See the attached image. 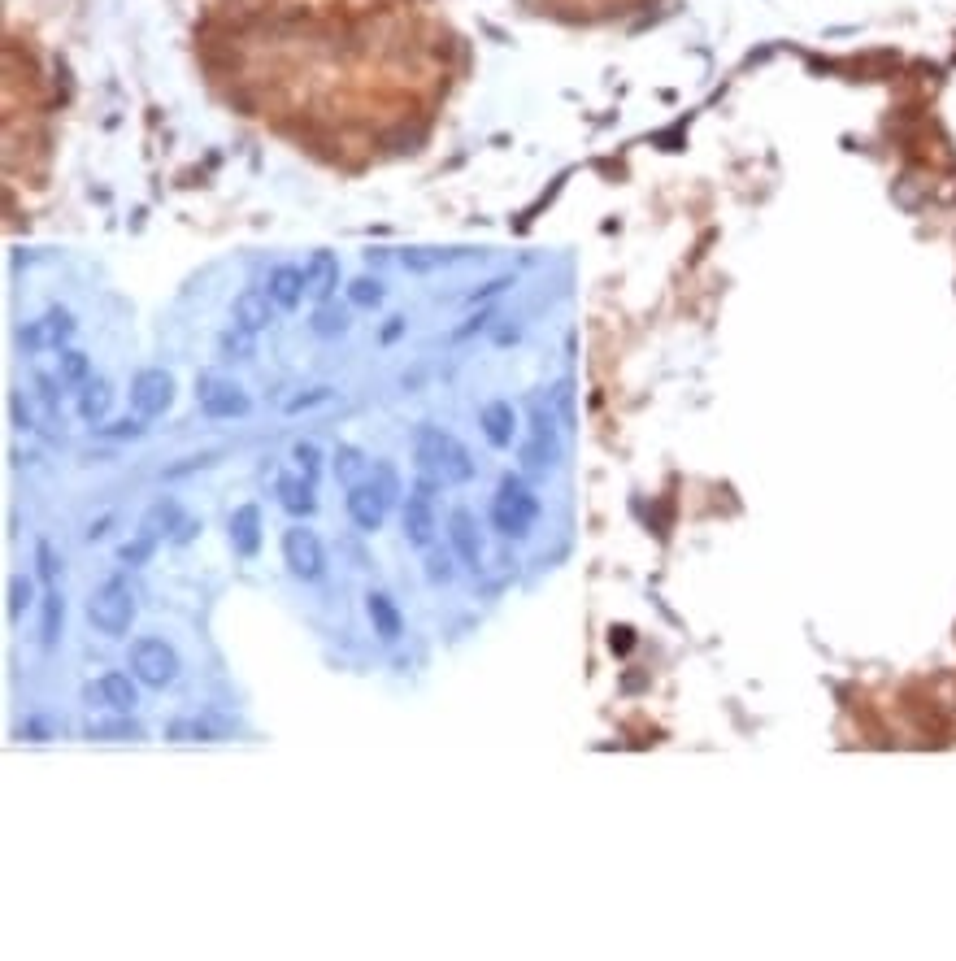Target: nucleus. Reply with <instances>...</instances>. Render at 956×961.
I'll list each match as a JSON object with an SVG mask.
<instances>
[{
  "label": "nucleus",
  "mask_w": 956,
  "mask_h": 961,
  "mask_svg": "<svg viewBox=\"0 0 956 961\" xmlns=\"http://www.w3.org/2000/svg\"><path fill=\"white\" fill-rule=\"evenodd\" d=\"M266 296L283 309V314H296L300 301L309 296V274H305V266H292V261L274 266L270 279H266Z\"/></svg>",
  "instance_id": "11"
},
{
  "label": "nucleus",
  "mask_w": 956,
  "mask_h": 961,
  "mask_svg": "<svg viewBox=\"0 0 956 961\" xmlns=\"http://www.w3.org/2000/svg\"><path fill=\"white\" fill-rule=\"evenodd\" d=\"M283 561H287V570H292L300 583H313V579H322V570H326V548H322V540L309 527H287Z\"/></svg>",
  "instance_id": "8"
},
{
  "label": "nucleus",
  "mask_w": 956,
  "mask_h": 961,
  "mask_svg": "<svg viewBox=\"0 0 956 961\" xmlns=\"http://www.w3.org/2000/svg\"><path fill=\"white\" fill-rule=\"evenodd\" d=\"M478 427H483V435H487V444H492V448L513 444V435H518L513 405H509V401H487L483 414H478Z\"/></svg>",
  "instance_id": "18"
},
{
  "label": "nucleus",
  "mask_w": 956,
  "mask_h": 961,
  "mask_svg": "<svg viewBox=\"0 0 956 961\" xmlns=\"http://www.w3.org/2000/svg\"><path fill=\"white\" fill-rule=\"evenodd\" d=\"M157 540H161V535H153V531H140V535H135V540H127V544L118 548V557L127 561V566H144V561L157 553Z\"/></svg>",
  "instance_id": "32"
},
{
  "label": "nucleus",
  "mask_w": 956,
  "mask_h": 961,
  "mask_svg": "<svg viewBox=\"0 0 956 961\" xmlns=\"http://www.w3.org/2000/svg\"><path fill=\"white\" fill-rule=\"evenodd\" d=\"M144 431H148V418H140V414H131L122 422H100L96 427V435H105V440H135V435H144Z\"/></svg>",
  "instance_id": "33"
},
{
  "label": "nucleus",
  "mask_w": 956,
  "mask_h": 961,
  "mask_svg": "<svg viewBox=\"0 0 956 961\" xmlns=\"http://www.w3.org/2000/svg\"><path fill=\"white\" fill-rule=\"evenodd\" d=\"M174 392H179V388H174L170 370H140L131 379V392H127L131 396V414H140L148 422L161 418L174 405Z\"/></svg>",
  "instance_id": "7"
},
{
  "label": "nucleus",
  "mask_w": 956,
  "mask_h": 961,
  "mask_svg": "<svg viewBox=\"0 0 956 961\" xmlns=\"http://www.w3.org/2000/svg\"><path fill=\"white\" fill-rule=\"evenodd\" d=\"M426 579L431 583H448L452 579V561H448V553L444 548H426Z\"/></svg>",
  "instance_id": "39"
},
{
  "label": "nucleus",
  "mask_w": 956,
  "mask_h": 961,
  "mask_svg": "<svg viewBox=\"0 0 956 961\" xmlns=\"http://www.w3.org/2000/svg\"><path fill=\"white\" fill-rule=\"evenodd\" d=\"M313 335H322V340H339L348 327H352V309L348 305H335V301H318V309H313L309 318Z\"/></svg>",
  "instance_id": "21"
},
{
  "label": "nucleus",
  "mask_w": 956,
  "mask_h": 961,
  "mask_svg": "<svg viewBox=\"0 0 956 961\" xmlns=\"http://www.w3.org/2000/svg\"><path fill=\"white\" fill-rule=\"evenodd\" d=\"M331 474L344 488H352V483H361L370 474V461H366V453L361 448H352V444H339L335 453H331Z\"/></svg>",
  "instance_id": "23"
},
{
  "label": "nucleus",
  "mask_w": 956,
  "mask_h": 961,
  "mask_svg": "<svg viewBox=\"0 0 956 961\" xmlns=\"http://www.w3.org/2000/svg\"><path fill=\"white\" fill-rule=\"evenodd\" d=\"M413 457H418V470L426 479H435L439 488L444 483H470L474 479V461H470V448L461 440H452L448 431L439 427H422L418 440H413Z\"/></svg>",
  "instance_id": "1"
},
{
  "label": "nucleus",
  "mask_w": 956,
  "mask_h": 961,
  "mask_svg": "<svg viewBox=\"0 0 956 961\" xmlns=\"http://www.w3.org/2000/svg\"><path fill=\"white\" fill-rule=\"evenodd\" d=\"M461 253H439V248H400V266L413 270V274H426L435 266H448V261H457Z\"/></svg>",
  "instance_id": "30"
},
{
  "label": "nucleus",
  "mask_w": 956,
  "mask_h": 961,
  "mask_svg": "<svg viewBox=\"0 0 956 961\" xmlns=\"http://www.w3.org/2000/svg\"><path fill=\"white\" fill-rule=\"evenodd\" d=\"M92 740H140V727L131 722V714H113V718H87L83 727Z\"/></svg>",
  "instance_id": "25"
},
{
  "label": "nucleus",
  "mask_w": 956,
  "mask_h": 961,
  "mask_svg": "<svg viewBox=\"0 0 956 961\" xmlns=\"http://www.w3.org/2000/svg\"><path fill=\"white\" fill-rule=\"evenodd\" d=\"M196 401H200V414L213 418V422H239V418L253 414L248 392L239 388L235 379H222V374H200V379H196Z\"/></svg>",
  "instance_id": "5"
},
{
  "label": "nucleus",
  "mask_w": 956,
  "mask_h": 961,
  "mask_svg": "<svg viewBox=\"0 0 956 961\" xmlns=\"http://www.w3.org/2000/svg\"><path fill=\"white\" fill-rule=\"evenodd\" d=\"M331 388H326V383H318V388H309V392H300V396H292V401H287L283 409H287V414H300V409H313V405H322V401H331Z\"/></svg>",
  "instance_id": "40"
},
{
  "label": "nucleus",
  "mask_w": 956,
  "mask_h": 961,
  "mask_svg": "<svg viewBox=\"0 0 956 961\" xmlns=\"http://www.w3.org/2000/svg\"><path fill=\"white\" fill-rule=\"evenodd\" d=\"M18 348L27 357H35V353H44L48 348V331H44V318H35V322H27V327H18Z\"/></svg>",
  "instance_id": "36"
},
{
  "label": "nucleus",
  "mask_w": 956,
  "mask_h": 961,
  "mask_svg": "<svg viewBox=\"0 0 956 961\" xmlns=\"http://www.w3.org/2000/svg\"><path fill=\"white\" fill-rule=\"evenodd\" d=\"M113 396H118V392H113V383L100 379V374H92V379L74 392V409H79V418L87 422V427H100V422L109 418V409H113Z\"/></svg>",
  "instance_id": "15"
},
{
  "label": "nucleus",
  "mask_w": 956,
  "mask_h": 961,
  "mask_svg": "<svg viewBox=\"0 0 956 961\" xmlns=\"http://www.w3.org/2000/svg\"><path fill=\"white\" fill-rule=\"evenodd\" d=\"M166 740H174V744H187V740L218 744V740H226V727H222V722H213V718H174L166 727Z\"/></svg>",
  "instance_id": "20"
},
{
  "label": "nucleus",
  "mask_w": 956,
  "mask_h": 961,
  "mask_svg": "<svg viewBox=\"0 0 956 961\" xmlns=\"http://www.w3.org/2000/svg\"><path fill=\"white\" fill-rule=\"evenodd\" d=\"M253 340H257L253 331H239L235 322H231L226 331H218V357H226V361H248V357H253Z\"/></svg>",
  "instance_id": "28"
},
{
  "label": "nucleus",
  "mask_w": 956,
  "mask_h": 961,
  "mask_svg": "<svg viewBox=\"0 0 956 961\" xmlns=\"http://www.w3.org/2000/svg\"><path fill=\"white\" fill-rule=\"evenodd\" d=\"M127 666H131V675L140 679L144 688H170V683L179 679L183 661H179V653H174L170 640H161V635H144V640L131 644Z\"/></svg>",
  "instance_id": "4"
},
{
  "label": "nucleus",
  "mask_w": 956,
  "mask_h": 961,
  "mask_svg": "<svg viewBox=\"0 0 956 961\" xmlns=\"http://www.w3.org/2000/svg\"><path fill=\"white\" fill-rule=\"evenodd\" d=\"M305 274H309V296L331 301V292L339 287V257L331 253V248H318V253L305 261Z\"/></svg>",
  "instance_id": "19"
},
{
  "label": "nucleus",
  "mask_w": 956,
  "mask_h": 961,
  "mask_svg": "<svg viewBox=\"0 0 956 961\" xmlns=\"http://www.w3.org/2000/svg\"><path fill=\"white\" fill-rule=\"evenodd\" d=\"M5 609H9V618H27V609H31V579H14L9 583V601H5Z\"/></svg>",
  "instance_id": "37"
},
{
  "label": "nucleus",
  "mask_w": 956,
  "mask_h": 961,
  "mask_svg": "<svg viewBox=\"0 0 956 961\" xmlns=\"http://www.w3.org/2000/svg\"><path fill=\"white\" fill-rule=\"evenodd\" d=\"M44 331H48V348H53V353H57V348H66L70 340H74V331H79V318H74L70 314V309H48V314H44Z\"/></svg>",
  "instance_id": "27"
},
{
  "label": "nucleus",
  "mask_w": 956,
  "mask_h": 961,
  "mask_svg": "<svg viewBox=\"0 0 956 961\" xmlns=\"http://www.w3.org/2000/svg\"><path fill=\"white\" fill-rule=\"evenodd\" d=\"M370 479L379 483V492L387 496V501L400 505V474H396L392 461H374V466H370Z\"/></svg>",
  "instance_id": "35"
},
{
  "label": "nucleus",
  "mask_w": 956,
  "mask_h": 961,
  "mask_svg": "<svg viewBox=\"0 0 956 961\" xmlns=\"http://www.w3.org/2000/svg\"><path fill=\"white\" fill-rule=\"evenodd\" d=\"M287 457H292V470H300V474H305V479H313V483L322 479L326 457H322V448L313 444V440H296V444H292V453H287Z\"/></svg>",
  "instance_id": "29"
},
{
  "label": "nucleus",
  "mask_w": 956,
  "mask_h": 961,
  "mask_svg": "<svg viewBox=\"0 0 956 961\" xmlns=\"http://www.w3.org/2000/svg\"><path fill=\"white\" fill-rule=\"evenodd\" d=\"M87 622H92L100 635H109V640H122L135 622V596H131L127 583L122 579L100 583V588L92 592V601H87Z\"/></svg>",
  "instance_id": "3"
},
{
  "label": "nucleus",
  "mask_w": 956,
  "mask_h": 961,
  "mask_svg": "<svg viewBox=\"0 0 956 961\" xmlns=\"http://www.w3.org/2000/svg\"><path fill=\"white\" fill-rule=\"evenodd\" d=\"M57 374H61V383H66L70 392H79L83 383L92 379V357H87L83 348H74V344L57 348Z\"/></svg>",
  "instance_id": "22"
},
{
  "label": "nucleus",
  "mask_w": 956,
  "mask_h": 961,
  "mask_svg": "<svg viewBox=\"0 0 956 961\" xmlns=\"http://www.w3.org/2000/svg\"><path fill=\"white\" fill-rule=\"evenodd\" d=\"M61 631H66V596H61L57 588H48L44 614H40V644H44V648H57V644H61Z\"/></svg>",
  "instance_id": "24"
},
{
  "label": "nucleus",
  "mask_w": 956,
  "mask_h": 961,
  "mask_svg": "<svg viewBox=\"0 0 956 961\" xmlns=\"http://www.w3.org/2000/svg\"><path fill=\"white\" fill-rule=\"evenodd\" d=\"M179 522H183V514H179V505H174V501H161V505H153V509H148V514H144V527L140 531H153V535H166V540H170V527H179Z\"/></svg>",
  "instance_id": "31"
},
{
  "label": "nucleus",
  "mask_w": 956,
  "mask_h": 961,
  "mask_svg": "<svg viewBox=\"0 0 956 961\" xmlns=\"http://www.w3.org/2000/svg\"><path fill=\"white\" fill-rule=\"evenodd\" d=\"M109 522H113V518H96V522H92V527H87V540H100V535H105V531H109Z\"/></svg>",
  "instance_id": "44"
},
{
  "label": "nucleus",
  "mask_w": 956,
  "mask_h": 961,
  "mask_svg": "<svg viewBox=\"0 0 956 961\" xmlns=\"http://www.w3.org/2000/svg\"><path fill=\"white\" fill-rule=\"evenodd\" d=\"M448 540H452V553H457L465 566H478V561H483V535H478V522L470 518V509H452Z\"/></svg>",
  "instance_id": "17"
},
{
  "label": "nucleus",
  "mask_w": 956,
  "mask_h": 961,
  "mask_svg": "<svg viewBox=\"0 0 956 961\" xmlns=\"http://www.w3.org/2000/svg\"><path fill=\"white\" fill-rule=\"evenodd\" d=\"M9 418H14V427H18V431H31V427H35V422H31V401H27L22 392L9 396Z\"/></svg>",
  "instance_id": "41"
},
{
  "label": "nucleus",
  "mask_w": 956,
  "mask_h": 961,
  "mask_svg": "<svg viewBox=\"0 0 956 961\" xmlns=\"http://www.w3.org/2000/svg\"><path fill=\"white\" fill-rule=\"evenodd\" d=\"M366 618H370V631L387 644L405 635V614H400V605L387 592H366Z\"/></svg>",
  "instance_id": "16"
},
{
  "label": "nucleus",
  "mask_w": 956,
  "mask_h": 961,
  "mask_svg": "<svg viewBox=\"0 0 956 961\" xmlns=\"http://www.w3.org/2000/svg\"><path fill=\"white\" fill-rule=\"evenodd\" d=\"M226 540L244 561H253L261 553V505H239L231 518H226Z\"/></svg>",
  "instance_id": "13"
},
{
  "label": "nucleus",
  "mask_w": 956,
  "mask_h": 961,
  "mask_svg": "<svg viewBox=\"0 0 956 961\" xmlns=\"http://www.w3.org/2000/svg\"><path fill=\"white\" fill-rule=\"evenodd\" d=\"M196 535H200V522H196V518H183L179 527H174L170 544H187V540H196Z\"/></svg>",
  "instance_id": "43"
},
{
  "label": "nucleus",
  "mask_w": 956,
  "mask_h": 961,
  "mask_svg": "<svg viewBox=\"0 0 956 961\" xmlns=\"http://www.w3.org/2000/svg\"><path fill=\"white\" fill-rule=\"evenodd\" d=\"M400 335H405V318H387V322H383V331H379V344L387 348V344H396Z\"/></svg>",
  "instance_id": "42"
},
{
  "label": "nucleus",
  "mask_w": 956,
  "mask_h": 961,
  "mask_svg": "<svg viewBox=\"0 0 956 961\" xmlns=\"http://www.w3.org/2000/svg\"><path fill=\"white\" fill-rule=\"evenodd\" d=\"M35 392H40V401H44V409H61V401H66V383H61V374L53 379V374H44V370H35Z\"/></svg>",
  "instance_id": "34"
},
{
  "label": "nucleus",
  "mask_w": 956,
  "mask_h": 961,
  "mask_svg": "<svg viewBox=\"0 0 956 961\" xmlns=\"http://www.w3.org/2000/svg\"><path fill=\"white\" fill-rule=\"evenodd\" d=\"M435 488H439V483L422 474V479L413 483V492L400 501V527H405V540L413 548H431L435 544V505H431Z\"/></svg>",
  "instance_id": "6"
},
{
  "label": "nucleus",
  "mask_w": 956,
  "mask_h": 961,
  "mask_svg": "<svg viewBox=\"0 0 956 961\" xmlns=\"http://www.w3.org/2000/svg\"><path fill=\"white\" fill-rule=\"evenodd\" d=\"M387 509H392V501L379 492V483H374L370 474L348 488V518H352V527H357V531H379L383 518H387Z\"/></svg>",
  "instance_id": "10"
},
{
  "label": "nucleus",
  "mask_w": 956,
  "mask_h": 961,
  "mask_svg": "<svg viewBox=\"0 0 956 961\" xmlns=\"http://www.w3.org/2000/svg\"><path fill=\"white\" fill-rule=\"evenodd\" d=\"M35 570H40V579L53 588V579L61 574V561H57V553H53V544H48V540L35 544Z\"/></svg>",
  "instance_id": "38"
},
{
  "label": "nucleus",
  "mask_w": 956,
  "mask_h": 961,
  "mask_svg": "<svg viewBox=\"0 0 956 961\" xmlns=\"http://www.w3.org/2000/svg\"><path fill=\"white\" fill-rule=\"evenodd\" d=\"M387 296V283L379 279V274H357V279H348V305L352 309H379Z\"/></svg>",
  "instance_id": "26"
},
{
  "label": "nucleus",
  "mask_w": 956,
  "mask_h": 961,
  "mask_svg": "<svg viewBox=\"0 0 956 961\" xmlns=\"http://www.w3.org/2000/svg\"><path fill=\"white\" fill-rule=\"evenodd\" d=\"M279 505L292 514L296 522H305V518H313V509H318V483L313 479H305L300 470H292V474H283L279 479Z\"/></svg>",
  "instance_id": "14"
},
{
  "label": "nucleus",
  "mask_w": 956,
  "mask_h": 961,
  "mask_svg": "<svg viewBox=\"0 0 956 961\" xmlns=\"http://www.w3.org/2000/svg\"><path fill=\"white\" fill-rule=\"evenodd\" d=\"M535 518H539V496L526 488L518 474H505L500 488H496V501H492L496 531L509 535V540H522V535L535 527Z\"/></svg>",
  "instance_id": "2"
},
{
  "label": "nucleus",
  "mask_w": 956,
  "mask_h": 961,
  "mask_svg": "<svg viewBox=\"0 0 956 961\" xmlns=\"http://www.w3.org/2000/svg\"><path fill=\"white\" fill-rule=\"evenodd\" d=\"M135 683H140L135 675L109 670V675H100L96 683H87L83 701L96 709H109V714H135V705H140V688H135Z\"/></svg>",
  "instance_id": "9"
},
{
  "label": "nucleus",
  "mask_w": 956,
  "mask_h": 961,
  "mask_svg": "<svg viewBox=\"0 0 956 961\" xmlns=\"http://www.w3.org/2000/svg\"><path fill=\"white\" fill-rule=\"evenodd\" d=\"M274 314H279V305L266 296V287H248V292H239L235 305H231V322L239 331H253V335L266 331L274 322Z\"/></svg>",
  "instance_id": "12"
}]
</instances>
